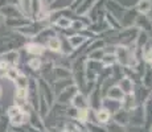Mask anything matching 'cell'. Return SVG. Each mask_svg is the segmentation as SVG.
I'll use <instances>...</instances> for the list:
<instances>
[{
  "instance_id": "cell-16",
  "label": "cell",
  "mask_w": 152,
  "mask_h": 132,
  "mask_svg": "<svg viewBox=\"0 0 152 132\" xmlns=\"http://www.w3.org/2000/svg\"><path fill=\"white\" fill-rule=\"evenodd\" d=\"M102 108H104V110L109 111L111 115H113L118 110H121L122 106L119 101H114V99H110L107 96H103V99H102Z\"/></svg>"
},
{
  "instance_id": "cell-37",
  "label": "cell",
  "mask_w": 152,
  "mask_h": 132,
  "mask_svg": "<svg viewBox=\"0 0 152 132\" xmlns=\"http://www.w3.org/2000/svg\"><path fill=\"white\" fill-rule=\"evenodd\" d=\"M110 123H111V125H106L107 132H127L126 127H121V125L115 124V123H113V122H110Z\"/></svg>"
},
{
  "instance_id": "cell-33",
  "label": "cell",
  "mask_w": 152,
  "mask_h": 132,
  "mask_svg": "<svg viewBox=\"0 0 152 132\" xmlns=\"http://www.w3.org/2000/svg\"><path fill=\"white\" fill-rule=\"evenodd\" d=\"M20 74H21V71H20L19 67H17V66H11L10 69L7 70V73H5V78L15 82V79L19 77Z\"/></svg>"
},
{
  "instance_id": "cell-38",
  "label": "cell",
  "mask_w": 152,
  "mask_h": 132,
  "mask_svg": "<svg viewBox=\"0 0 152 132\" xmlns=\"http://www.w3.org/2000/svg\"><path fill=\"white\" fill-rule=\"evenodd\" d=\"M3 24H4V17H3L1 15H0V26H1Z\"/></svg>"
},
{
  "instance_id": "cell-13",
  "label": "cell",
  "mask_w": 152,
  "mask_h": 132,
  "mask_svg": "<svg viewBox=\"0 0 152 132\" xmlns=\"http://www.w3.org/2000/svg\"><path fill=\"white\" fill-rule=\"evenodd\" d=\"M0 60L7 62L10 66H17L20 61V54L17 50H7L0 54Z\"/></svg>"
},
{
  "instance_id": "cell-4",
  "label": "cell",
  "mask_w": 152,
  "mask_h": 132,
  "mask_svg": "<svg viewBox=\"0 0 152 132\" xmlns=\"http://www.w3.org/2000/svg\"><path fill=\"white\" fill-rule=\"evenodd\" d=\"M128 122L132 127H144V110L143 104H138L135 108L128 111Z\"/></svg>"
},
{
  "instance_id": "cell-18",
  "label": "cell",
  "mask_w": 152,
  "mask_h": 132,
  "mask_svg": "<svg viewBox=\"0 0 152 132\" xmlns=\"http://www.w3.org/2000/svg\"><path fill=\"white\" fill-rule=\"evenodd\" d=\"M0 15L4 19H15V17H23L21 12L17 9L16 5H5L0 8Z\"/></svg>"
},
{
  "instance_id": "cell-15",
  "label": "cell",
  "mask_w": 152,
  "mask_h": 132,
  "mask_svg": "<svg viewBox=\"0 0 152 132\" xmlns=\"http://www.w3.org/2000/svg\"><path fill=\"white\" fill-rule=\"evenodd\" d=\"M143 110H144V128L148 131L152 125V95L143 103Z\"/></svg>"
},
{
  "instance_id": "cell-2",
  "label": "cell",
  "mask_w": 152,
  "mask_h": 132,
  "mask_svg": "<svg viewBox=\"0 0 152 132\" xmlns=\"http://www.w3.org/2000/svg\"><path fill=\"white\" fill-rule=\"evenodd\" d=\"M7 118L10 120L11 127L19 128V127H23V125H25L28 123L29 114H25L20 107L12 104V106H10L7 110Z\"/></svg>"
},
{
  "instance_id": "cell-11",
  "label": "cell",
  "mask_w": 152,
  "mask_h": 132,
  "mask_svg": "<svg viewBox=\"0 0 152 132\" xmlns=\"http://www.w3.org/2000/svg\"><path fill=\"white\" fill-rule=\"evenodd\" d=\"M70 106H73L77 110H85V108H89V101H87V96L85 95L83 93L78 91L73 96L72 102H70Z\"/></svg>"
},
{
  "instance_id": "cell-7",
  "label": "cell",
  "mask_w": 152,
  "mask_h": 132,
  "mask_svg": "<svg viewBox=\"0 0 152 132\" xmlns=\"http://www.w3.org/2000/svg\"><path fill=\"white\" fill-rule=\"evenodd\" d=\"M104 67L102 66V63L99 61H91L87 60L86 62V79L87 81H97V78L99 77V74L102 73Z\"/></svg>"
},
{
  "instance_id": "cell-10",
  "label": "cell",
  "mask_w": 152,
  "mask_h": 132,
  "mask_svg": "<svg viewBox=\"0 0 152 132\" xmlns=\"http://www.w3.org/2000/svg\"><path fill=\"white\" fill-rule=\"evenodd\" d=\"M70 78H72V70H70V67L54 63V67H53L54 81H62V79H70Z\"/></svg>"
},
{
  "instance_id": "cell-34",
  "label": "cell",
  "mask_w": 152,
  "mask_h": 132,
  "mask_svg": "<svg viewBox=\"0 0 152 132\" xmlns=\"http://www.w3.org/2000/svg\"><path fill=\"white\" fill-rule=\"evenodd\" d=\"M10 120H8L7 116L1 115L0 116V132H11L10 131Z\"/></svg>"
},
{
  "instance_id": "cell-36",
  "label": "cell",
  "mask_w": 152,
  "mask_h": 132,
  "mask_svg": "<svg viewBox=\"0 0 152 132\" xmlns=\"http://www.w3.org/2000/svg\"><path fill=\"white\" fill-rule=\"evenodd\" d=\"M143 61L145 63H150L152 62V46H145L143 49Z\"/></svg>"
},
{
  "instance_id": "cell-24",
  "label": "cell",
  "mask_w": 152,
  "mask_h": 132,
  "mask_svg": "<svg viewBox=\"0 0 152 132\" xmlns=\"http://www.w3.org/2000/svg\"><path fill=\"white\" fill-rule=\"evenodd\" d=\"M4 24L19 29V28H23V26L28 25L29 21L27 19H23V17H15V19H4Z\"/></svg>"
},
{
  "instance_id": "cell-9",
  "label": "cell",
  "mask_w": 152,
  "mask_h": 132,
  "mask_svg": "<svg viewBox=\"0 0 152 132\" xmlns=\"http://www.w3.org/2000/svg\"><path fill=\"white\" fill-rule=\"evenodd\" d=\"M24 49L27 50L28 54H31L32 57H41V55L45 53L46 48L42 44H39L36 41H31V42H27L24 45Z\"/></svg>"
},
{
  "instance_id": "cell-14",
  "label": "cell",
  "mask_w": 152,
  "mask_h": 132,
  "mask_svg": "<svg viewBox=\"0 0 152 132\" xmlns=\"http://www.w3.org/2000/svg\"><path fill=\"white\" fill-rule=\"evenodd\" d=\"M111 120H113V123L121 125V127H127V125L130 124V122H128V111L121 108V110H118L115 114L111 115Z\"/></svg>"
},
{
  "instance_id": "cell-32",
  "label": "cell",
  "mask_w": 152,
  "mask_h": 132,
  "mask_svg": "<svg viewBox=\"0 0 152 132\" xmlns=\"http://www.w3.org/2000/svg\"><path fill=\"white\" fill-rule=\"evenodd\" d=\"M104 53H106L104 52V48L103 49H95V50H91V52L87 53L86 57H87V60H91V61H101Z\"/></svg>"
},
{
  "instance_id": "cell-41",
  "label": "cell",
  "mask_w": 152,
  "mask_h": 132,
  "mask_svg": "<svg viewBox=\"0 0 152 132\" xmlns=\"http://www.w3.org/2000/svg\"><path fill=\"white\" fill-rule=\"evenodd\" d=\"M148 65H150V67H151V69H152V62H150V63H148Z\"/></svg>"
},
{
  "instance_id": "cell-26",
  "label": "cell",
  "mask_w": 152,
  "mask_h": 132,
  "mask_svg": "<svg viewBox=\"0 0 152 132\" xmlns=\"http://www.w3.org/2000/svg\"><path fill=\"white\" fill-rule=\"evenodd\" d=\"M42 62L44 61H42L41 57H32L27 61V66H28V69L32 70V71L39 73L40 69H41V66H42Z\"/></svg>"
},
{
  "instance_id": "cell-20",
  "label": "cell",
  "mask_w": 152,
  "mask_h": 132,
  "mask_svg": "<svg viewBox=\"0 0 152 132\" xmlns=\"http://www.w3.org/2000/svg\"><path fill=\"white\" fill-rule=\"evenodd\" d=\"M116 85L121 87V90L123 91L124 95H126V94H134V90H135V83H134L130 78L123 77L122 79H119Z\"/></svg>"
},
{
  "instance_id": "cell-35",
  "label": "cell",
  "mask_w": 152,
  "mask_h": 132,
  "mask_svg": "<svg viewBox=\"0 0 152 132\" xmlns=\"http://www.w3.org/2000/svg\"><path fill=\"white\" fill-rule=\"evenodd\" d=\"M104 41H94V42H91V44H89V46H87V49H86V54L89 52H91V50H95V49H103L104 48Z\"/></svg>"
},
{
  "instance_id": "cell-30",
  "label": "cell",
  "mask_w": 152,
  "mask_h": 132,
  "mask_svg": "<svg viewBox=\"0 0 152 132\" xmlns=\"http://www.w3.org/2000/svg\"><path fill=\"white\" fill-rule=\"evenodd\" d=\"M29 78H31L29 75L24 74V73L21 71V74H20L16 79H15V85H16V87H19V89H28Z\"/></svg>"
},
{
  "instance_id": "cell-39",
  "label": "cell",
  "mask_w": 152,
  "mask_h": 132,
  "mask_svg": "<svg viewBox=\"0 0 152 132\" xmlns=\"http://www.w3.org/2000/svg\"><path fill=\"white\" fill-rule=\"evenodd\" d=\"M1 95H3V90H1V86H0V98H1Z\"/></svg>"
},
{
  "instance_id": "cell-29",
  "label": "cell",
  "mask_w": 152,
  "mask_h": 132,
  "mask_svg": "<svg viewBox=\"0 0 152 132\" xmlns=\"http://www.w3.org/2000/svg\"><path fill=\"white\" fill-rule=\"evenodd\" d=\"M85 131L87 132H107L106 125L98 124L94 122H86L85 123Z\"/></svg>"
},
{
  "instance_id": "cell-1",
  "label": "cell",
  "mask_w": 152,
  "mask_h": 132,
  "mask_svg": "<svg viewBox=\"0 0 152 132\" xmlns=\"http://www.w3.org/2000/svg\"><path fill=\"white\" fill-rule=\"evenodd\" d=\"M114 54L116 57V63L122 67H135L139 62V60L135 55V45L132 46H124V45H116Z\"/></svg>"
},
{
  "instance_id": "cell-3",
  "label": "cell",
  "mask_w": 152,
  "mask_h": 132,
  "mask_svg": "<svg viewBox=\"0 0 152 132\" xmlns=\"http://www.w3.org/2000/svg\"><path fill=\"white\" fill-rule=\"evenodd\" d=\"M37 83H39V91L40 94L44 96V98L46 99V102H48V104L53 106L56 103V94L53 91V87H52L50 83H48L46 81H44L42 78H37Z\"/></svg>"
},
{
  "instance_id": "cell-21",
  "label": "cell",
  "mask_w": 152,
  "mask_h": 132,
  "mask_svg": "<svg viewBox=\"0 0 152 132\" xmlns=\"http://www.w3.org/2000/svg\"><path fill=\"white\" fill-rule=\"evenodd\" d=\"M121 106L126 111H131L132 108H135L136 106H138V102H136L134 94H126L121 101Z\"/></svg>"
},
{
  "instance_id": "cell-8",
  "label": "cell",
  "mask_w": 152,
  "mask_h": 132,
  "mask_svg": "<svg viewBox=\"0 0 152 132\" xmlns=\"http://www.w3.org/2000/svg\"><path fill=\"white\" fill-rule=\"evenodd\" d=\"M152 95L151 89H147L145 86H143L142 83L135 85V90H134V96H135L138 104H143L148 98Z\"/></svg>"
},
{
  "instance_id": "cell-12",
  "label": "cell",
  "mask_w": 152,
  "mask_h": 132,
  "mask_svg": "<svg viewBox=\"0 0 152 132\" xmlns=\"http://www.w3.org/2000/svg\"><path fill=\"white\" fill-rule=\"evenodd\" d=\"M93 116H94V123L102 125H107L111 122V114L102 107L97 111H93Z\"/></svg>"
},
{
  "instance_id": "cell-19",
  "label": "cell",
  "mask_w": 152,
  "mask_h": 132,
  "mask_svg": "<svg viewBox=\"0 0 152 132\" xmlns=\"http://www.w3.org/2000/svg\"><path fill=\"white\" fill-rule=\"evenodd\" d=\"M104 96H107V98L110 99H114V101H122V98L124 96L123 91L121 90V87L118 86V85H113V86H110L109 89L106 90V94H104Z\"/></svg>"
},
{
  "instance_id": "cell-31",
  "label": "cell",
  "mask_w": 152,
  "mask_h": 132,
  "mask_svg": "<svg viewBox=\"0 0 152 132\" xmlns=\"http://www.w3.org/2000/svg\"><path fill=\"white\" fill-rule=\"evenodd\" d=\"M72 23L73 21L69 19V17L61 16V17H58V19L54 21V25L58 26V28H61V29H69L70 26H72Z\"/></svg>"
},
{
  "instance_id": "cell-17",
  "label": "cell",
  "mask_w": 152,
  "mask_h": 132,
  "mask_svg": "<svg viewBox=\"0 0 152 132\" xmlns=\"http://www.w3.org/2000/svg\"><path fill=\"white\" fill-rule=\"evenodd\" d=\"M87 40H89V37L85 36V34H80V33H78V34H73V36H69L68 37L69 45L72 46V49L74 52L77 50V49H80Z\"/></svg>"
},
{
  "instance_id": "cell-23",
  "label": "cell",
  "mask_w": 152,
  "mask_h": 132,
  "mask_svg": "<svg viewBox=\"0 0 152 132\" xmlns=\"http://www.w3.org/2000/svg\"><path fill=\"white\" fill-rule=\"evenodd\" d=\"M99 62L102 63L103 67H113L114 65H116V57L114 52H106Z\"/></svg>"
},
{
  "instance_id": "cell-22",
  "label": "cell",
  "mask_w": 152,
  "mask_h": 132,
  "mask_svg": "<svg viewBox=\"0 0 152 132\" xmlns=\"http://www.w3.org/2000/svg\"><path fill=\"white\" fill-rule=\"evenodd\" d=\"M45 48L48 49V50L53 52V53H60V50H61V39H60V36H54V37H52V39H49L45 42Z\"/></svg>"
},
{
  "instance_id": "cell-25",
  "label": "cell",
  "mask_w": 152,
  "mask_h": 132,
  "mask_svg": "<svg viewBox=\"0 0 152 132\" xmlns=\"http://www.w3.org/2000/svg\"><path fill=\"white\" fill-rule=\"evenodd\" d=\"M70 85H73V79H62V81H54L53 83H52V87H53V91L54 94L57 95L58 93H61L64 89H66L68 86Z\"/></svg>"
},
{
  "instance_id": "cell-28",
  "label": "cell",
  "mask_w": 152,
  "mask_h": 132,
  "mask_svg": "<svg viewBox=\"0 0 152 132\" xmlns=\"http://www.w3.org/2000/svg\"><path fill=\"white\" fill-rule=\"evenodd\" d=\"M140 83H142L143 86H145L147 89H152V69L150 67L148 63L144 70V74L142 75V82H140Z\"/></svg>"
},
{
  "instance_id": "cell-42",
  "label": "cell",
  "mask_w": 152,
  "mask_h": 132,
  "mask_svg": "<svg viewBox=\"0 0 152 132\" xmlns=\"http://www.w3.org/2000/svg\"><path fill=\"white\" fill-rule=\"evenodd\" d=\"M3 115V114H1V108H0V116H1Z\"/></svg>"
},
{
  "instance_id": "cell-5",
  "label": "cell",
  "mask_w": 152,
  "mask_h": 132,
  "mask_svg": "<svg viewBox=\"0 0 152 132\" xmlns=\"http://www.w3.org/2000/svg\"><path fill=\"white\" fill-rule=\"evenodd\" d=\"M78 93V89L74 83L68 86L66 89H64L61 93H58L56 95V103H60L64 106H70V102H72L73 96Z\"/></svg>"
},
{
  "instance_id": "cell-40",
  "label": "cell",
  "mask_w": 152,
  "mask_h": 132,
  "mask_svg": "<svg viewBox=\"0 0 152 132\" xmlns=\"http://www.w3.org/2000/svg\"><path fill=\"white\" fill-rule=\"evenodd\" d=\"M148 132H152V125L150 127V130H148Z\"/></svg>"
},
{
  "instance_id": "cell-6",
  "label": "cell",
  "mask_w": 152,
  "mask_h": 132,
  "mask_svg": "<svg viewBox=\"0 0 152 132\" xmlns=\"http://www.w3.org/2000/svg\"><path fill=\"white\" fill-rule=\"evenodd\" d=\"M102 99H103V94H102L101 86L95 85L93 91L87 95V101H89V108L93 111H97L102 107Z\"/></svg>"
},
{
  "instance_id": "cell-27",
  "label": "cell",
  "mask_w": 152,
  "mask_h": 132,
  "mask_svg": "<svg viewBox=\"0 0 152 132\" xmlns=\"http://www.w3.org/2000/svg\"><path fill=\"white\" fill-rule=\"evenodd\" d=\"M152 9V1L151 0H139L136 4V11L140 15H147Z\"/></svg>"
}]
</instances>
